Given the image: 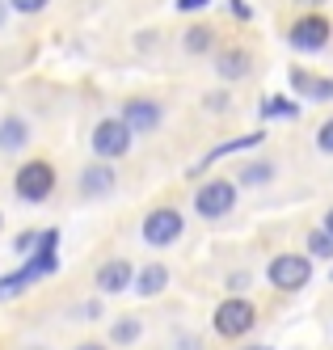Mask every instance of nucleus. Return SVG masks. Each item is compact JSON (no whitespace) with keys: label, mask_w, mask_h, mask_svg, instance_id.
Returning <instances> with one entry per match:
<instances>
[{"label":"nucleus","mask_w":333,"mask_h":350,"mask_svg":"<svg viewBox=\"0 0 333 350\" xmlns=\"http://www.w3.org/2000/svg\"><path fill=\"white\" fill-rule=\"evenodd\" d=\"M110 338H114V342H135V338H139V321H135V317H122V321H114Z\"/></svg>","instance_id":"obj_19"},{"label":"nucleus","mask_w":333,"mask_h":350,"mask_svg":"<svg viewBox=\"0 0 333 350\" xmlns=\"http://www.w3.org/2000/svg\"><path fill=\"white\" fill-rule=\"evenodd\" d=\"M249 68H253V59H249V51H241V46L215 55V72H219L224 81H241V77H249Z\"/></svg>","instance_id":"obj_14"},{"label":"nucleus","mask_w":333,"mask_h":350,"mask_svg":"<svg viewBox=\"0 0 333 350\" xmlns=\"http://www.w3.org/2000/svg\"><path fill=\"white\" fill-rule=\"evenodd\" d=\"M51 5V0H9V9L13 13H25V17H34V13H42Z\"/></svg>","instance_id":"obj_21"},{"label":"nucleus","mask_w":333,"mask_h":350,"mask_svg":"<svg viewBox=\"0 0 333 350\" xmlns=\"http://www.w3.org/2000/svg\"><path fill=\"white\" fill-rule=\"evenodd\" d=\"M266 279L278 291H304V287H308V279H312V258L308 254H278L266 266Z\"/></svg>","instance_id":"obj_1"},{"label":"nucleus","mask_w":333,"mask_h":350,"mask_svg":"<svg viewBox=\"0 0 333 350\" xmlns=\"http://www.w3.org/2000/svg\"><path fill=\"white\" fill-rule=\"evenodd\" d=\"M228 5H232V13H237L241 21H249V9H245V0H228Z\"/></svg>","instance_id":"obj_25"},{"label":"nucleus","mask_w":333,"mask_h":350,"mask_svg":"<svg viewBox=\"0 0 333 350\" xmlns=\"http://www.w3.org/2000/svg\"><path fill=\"white\" fill-rule=\"evenodd\" d=\"M38 237H42V232H21V237L13 241V245H17V254H30V249L38 245Z\"/></svg>","instance_id":"obj_23"},{"label":"nucleus","mask_w":333,"mask_h":350,"mask_svg":"<svg viewBox=\"0 0 333 350\" xmlns=\"http://www.w3.org/2000/svg\"><path fill=\"white\" fill-rule=\"evenodd\" d=\"M165 287H169V270H165L161 262L144 266V270L135 274V283H131V291H135V295H157V291H165Z\"/></svg>","instance_id":"obj_15"},{"label":"nucleus","mask_w":333,"mask_h":350,"mask_svg":"<svg viewBox=\"0 0 333 350\" xmlns=\"http://www.w3.org/2000/svg\"><path fill=\"white\" fill-rule=\"evenodd\" d=\"M76 350H106V346H101V342H81Z\"/></svg>","instance_id":"obj_27"},{"label":"nucleus","mask_w":333,"mask_h":350,"mask_svg":"<svg viewBox=\"0 0 333 350\" xmlns=\"http://www.w3.org/2000/svg\"><path fill=\"white\" fill-rule=\"evenodd\" d=\"M131 139H135V131L122 118H101L93 127V152L101 161H118V157L131 152Z\"/></svg>","instance_id":"obj_3"},{"label":"nucleus","mask_w":333,"mask_h":350,"mask_svg":"<svg viewBox=\"0 0 333 350\" xmlns=\"http://www.w3.org/2000/svg\"><path fill=\"white\" fill-rule=\"evenodd\" d=\"M232 207H237V186L228 182V178L207 182V186L194 190V211H198L202 219H219V215H228Z\"/></svg>","instance_id":"obj_5"},{"label":"nucleus","mask_w":333,"mask_h":350,"mask_svg":"<svg viewBox=\"0 0 333 350\" xmlns=\"http://www.w3.org/2000/svg\"><path fill=\"white\" fill-rule=\"evenodd\" d=\"M81 190H85V194H110V190H114V169H110V161L85 165V173H81Z\"/></svg>","instance_id":"obj_13"},{"label":"nucleus","mask_w":333,"mask_h":350,"mask_svg":"<svg viewBox=\"0 0 333 350\" xmlns=\"http://www.w3.org/2000/svg\"><path fill=\"white\" fill-rule=\"evenodd\" d=\"M25 144H30V127H25V118H17V114L0 118V152H21Z\"/></svg>","instance_id":"obj_12"},{"label":"nucleus","mask_w":333,"mask_h":350,"mask_svg":"<svg viewBox=\"0 0 333 350\" xmlns=\"http://www.w3.org/2000/svg\"><path fill=\"white\" fill-rule=\"evenodd\" d=\"M270 178H274V165L270 161H253V165L241 169V186H266Z\"/></svg>","instance_id":"obj_17"},{"label":"nucleus","mask_w":333,"mask_h":350,"mask_svg":"<svg viewBox=\"0 0 333 350\" xmlns=\"http://www.w3.org/2000/svg\"><path fill=\"white\" fill-rule=\"evenodd\" d=\"M182 232H186L182 211H173V207H157V211H148V219H144V241H148L152 249L173 245Z\"/></svg>","instance_id":"obj_7"},{"label":"nucleus","mask_w":333,"mask_h":350,"mask_svg":"<svg viewBox=\"0 0 333 350\" xmlns=\"http://www.w3.org/2000/svg\"><path fill=\"white\" fill-rule=\"evenodd\" d=\"M131 283H135V266L126 262V258H110L106 266L97 270V291H106V295L131 291Z\"/></svg>","instance_id":"obj_8"},{"label":"nucleus","mask_w":333,"mask_h":350,"mask_svg":"<svg viewBox=\"0 0 333 350\" xmlns=\"http://www.w3.org/2000/svg\"><path fill=\"white\" fill-rule=\"evenodd\" d=\"M266 139V131H249V135H241V139H228V144H219V148H211V152L207 157H202L190 173H202V169H207V165H215V161H224L228 152H245V148H258Z\"/></svg>","instance_id":"obj_11"},{"label":"nucleus","mask_w":333,"mask_h":350,"mask_svg":"<svg viewBox=\"0 0 333 350\" xmlns=\"http://www.w3.org/2000/svg\"><path fill=\"white\" fill-rule=\"evenodd\" d=\"M299 5H325V0H299Z\"/></svg>","instance_id":"obj_29"},{"label":"nucleus","mask_w":333,"mask_h":350,"mask_svg":"<svg viewBox=\"0 0 333 350\" xmlns=\"http://www.w3.org/2000/svg\"><path fill=\"white\" fill-rule=\"evenodd\" d=\"M5 13H9V5H5V0H0V26H5Z\"/></svg>","instance_id":"obj_28"},{"label":"nucleus","mask_w":333,"mask_h":350,"mask_svg":"<svg viewBox=\"0 0 333 350\" xmlns=\"http://www.w3.org/2000/svg\"><path fill=\"white\" fill-rule=\"evenodd\" d=\"M249 350H266V346H249Z\"/></svg>","instance_id":"obj_30"},{"label":"nucleus","mask_w":333,"mask_h":350,"mask_svg":"<svg viewBox=\"0 0 333 350\" xmlns=\"http://www.w3.org/2000/svg\"><path fill=\"white\" fill-rule=\"evenodd\" d=\"M321 228H325V232H329V237H333V207H329V211H325V224H321Z\"/></svg>","instance_id":"obj_26"},{"label":"nucleus","mask_w":333,"mask_h":350,"mask_svg":"<svg viewBox=\"0 0 333 350\" xmlns=\"http://www.w3.org/2000/svg\"><path fill=\"white\" fill-rule=\"evenodd\" d=\"M211 5V0H177V9H182V13H198V9H207Z\"/></svg>","instance_id":"obj_24"},{"label":"nucleus","mask_w":333,"mask_h":350,"mask_svg":"<svg viewBox=\"0 0 333 350\" xmlns=\"http://www.w3.org/2000/svg\"><path fill=\"white\" fill-rule=\"evenodd\" d=\"M253 325H258V308H253L249 299H241V295L224 299L215 308V334L219 338H245Z\"/></svg>","instance_id":"obj_4"},{"label":"nucleus","mask_w":333,"mask_h":350,"mask_svg":"<svg viewBox=\"0 0 333 350\" xmlns=\"http://www.w3.org/2000/svg\"><path fill=\"white\" fill-rule=\"evenodd\" d=\"M308 258H321V262L333 258V237H329L325 228H317V232L308 237Z\"/></svg>","instance_id":"obj_18"},{"label":"nucleus","mask_w":333,"mask_h":350,"mask_svg":"<svg viewBox=\"0 0 333 350\" xmlns=\"http://www.w3.org/2000/svg\"><path fill=\"white\" fill-rule=\"evenodd\" d=\"M207 46H211V30H202V26H198V30L186 34V51H190V55H202Z\"/></svg>","instance_id":"obj_20"},{"label":"nucleus","mask_w":333,"mask_h":350,"mask_svg":"<svg viewBox=\"0 0 333 350\" xmlns=\"http://www.w3.org/2000/svg\"><path fill=\"white\" fill-rule=\"evenodd\" d=\"M13 186H17V198H25V203H46L51 190H55V169L46 161H25L17 169Z\"/></svg>","instance_id":"obj_2"},{"label":"nucleus","mask_w":333,"mask_h":350,"mask_svg":"<svg viewBox=\"0 0 333 350\" xmlns=\"http://www.w3.org/2000/svg\"><path fill=\"white\" fill-rule=\"evenodd\" d=\"M258 114H262V122H266V118H299V106L287 102V97H270V102L258 106Z\"/></svg>","instance_id":"obj_16"},{"label":"nucleus","mask_w":333,"mask_h":350,"mask_svg":"<svg viewBox=\"0 0 333 350\" xmlns=\"http://www.w3.org/2000/svg\"><path fill=\"white\" fill-rule=\"evenodd\" d=\"M317 148L333 157V118H329V122H321V131H317Z\"/></svg>","instance_id":"obj_22"},{"label":"nucleus","mask_w":333,"mask_h":350,"mask_svg":"<svg viewBox=\"0 0 333 350\" xmlns=\"http://www.w3.org/2000/svg\"><path fill=\"white\" fill-rule=\"evenodd\" d=\"M118 118H122L131 131H157V127H161V106L148 102V97H126Z\"/></svg>","instance_id":"obj_9"},{"label":"nucleus","mask_w":333,"mask_h":350,"mask_svg":"<svg viewBox=\"0 0 333 350\" xmlns=\"http://www.w3.org/2000/svg\"><path fill=\"white\" fill-rule=\"evenodd\" d=\"M287 77H291V89H299L304 97H312V102H329L333 97V77L325 81V77H312V72H304V68H291Z\"/></svg>","instance_id":"obj_10"},{"label":"nucleus","mask_w":333,"mask_h":350,"mask_svg":"<svg viewBox=\"0 0 333 350\" xmlns=\"http://www.w3.org/2000/svg\"><path fill=\"white\" fill-rule=\"evenodd\" d=\"M287 38H291L295 51H321V46L333 38V21L325 13H304V17H295V26L287 30Z\"/></svg>","instance_id":"obj_6"}]
</instances>
